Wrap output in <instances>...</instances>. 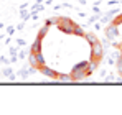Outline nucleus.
<instances>
[{
    "label": "nucleus",
    "mask_w": 122,
    "mask_h": 115,
    "mask_svg": "<svg viewBox=\"0 0 122 115\" xmlns=\"http://www.w3.org/2000/svg\"><path fill=\"white\" fill-rule=\"evenodd\" d=\"M56 26L60 28L61 31H64L66 35H73V30H74L76 23L71 18H68V17H60L58 21H56Z\"/></svg>",
    "instance_id": "nucleus-1"
},
{
    "label": "nucleus",
    "mask_w": 122,
    "mask_h": 115,
    "mask_svg": "<svg viewBox=\"0 0 122 115\" xmlns=\"http://www.w3.org/2000/svg\"><path fill=\"white\" fill-rule=\"evenodd\" d=\"M104 56V46H102L101 41H96L91 44V59H96V61H101Z\"/></svg>",
    "instance_id": "nucleus-2"
},
{
    "label": "nucleus",
    "mask_w": 122,
    "mask_h": 115,
    "mask_svg": "<svg viewBox=\"0 0 122 115\" xmlns=\"http://www.w3.org/2000/svg\"><path fill=\"white\" fill-rule=\"evenodd\" d=\"M38 71H40L41 74L45 77H50V79H58V72L55 71V69H51V67H48L46 64H43L38 67Z\"/></svg>",
    "instance_id": "nucleus-3"
},
{
    "label": "nucleus",
    "mask_w": 122,
    "mask_h": 115,
    "mask_svg": "<svg viewBox=\"0 0 122 115\" xmlns=\"http://www.w3.org/2000/svg\"><path fill=\"white\" fill-rule=\"evenodd\" d=\"M106 35H107V38L109 39H116L119 36V30H117V25H114V23H111L107 28H106Z\"/></svg>",
    "instance_id": "nucleus-4"
},
{
    "label": "nucleus",
    "mask_w": 122,
    "mask_h": 115,
    "mask_svg": "<svg viewBox=\"0 0 122 115\" xmlns=\"http://www.w3.org/2000/svg\"><path fill=\"white\" fill-rule=\"evenodd\" d=\"M89 76V72L84 69V71H73L71 72V81H82L84 77Z\"/></svg>",
    "instance_id": "nucleus-5"
},
{
    "label": "nucleus",
    "mask_w": 122,
    "mask_h": 115,
    "mask_svg": "<svg viewBox=\"0 0 122 115\" xmlns=\"http://www.w3.org/2000/svg\"><path fill=\"white\" fill-rule=\"evenodd\" d=\"M41 41H43V38H35V41L31 43V48H30V51L31 53H41Z\"/></svg>",
    "instance_id": "nucleus-6"
},
{
    "label": "nucleus",
    "mask_w": 122,
    "mask_h": 115,
    "mask_svg": "<svg viewBox=\"0 0 122 115\" xmlns=\"http://www.w3.org/2000/svg\"><path fill=\"white\" fill-rule=\"evenodd\" d=\"M28 64H30L31 67H36V69H38V66H40V64H38V58H36V54L31 53V51H30V54H28Z\"/></svg>",
    "instance_id": "nucleus-7"
},
{
    "label": "nucleus",
    "mask_w": 122,
    "mask_h": 115,
    "mask_svg": "<svg viewBox=\"0 0 122 115\" xmlns=\"http://www.w3.org/2000/svg\"><path fill=\"white\" fill-rule=\"evenodd\" d=\"M84 38H86V41H87L89 44H92V43L99 41V39H97V36H96L94 33H84Z\"/></svg>",
    "instance_id": "nucleus-8"
},
{
    "label": "nucleus",
    "mask_w": 122,
    "mask_h": 115,
    "mask_svg": "<svg viewBox=\"0 0 122 115\" xmlns=\"http://www.w3.org/2000/svg\"><path fill=\"white\" fill-rule=\"evenodd\" d=\"M73 35H76V36H84V30H82L78 23H76V26H74V30H73Z\"/></svg>",
    "instance_id": "nucleus-9"
},
{
    "label": "nucleus",
    "mask_w": 122,
    "mask_h": 115,
    "mask_svg": "<svg viewBox=\"0 0 122 115\" xmlns=\"http://www.w3.org/2000/svg\"><path fill=\"white\" fill-rule=\"evenodd\" d=\"M48 25H45V26H41L40 31H38V38H43V36H46V33H48Z\"/></svg>",
    "instance_id": "nucleus-10"
},
{
    "label": "nucleus",
    "mask_w": 122,
    "mask_h": 115,
    "mask_svg": "<svg viewBox=\"0 0 122 115\" xmlns=\"http://www.w3.org/2000/svg\"><path fill=\"white\" fill-rule=\"evenodd\" d=\"M116 66H117V71H119V74L122 76V54L117 59H116Z\"/></svg>",
    "instance_id": "nucleus-11"
},
{
    "label": "nucleus",
    "mask_w": 122,
    "mask_h": 115,
    "mask_svg": "<svg viewBox=\"0 0 122 115\" xmlns=\"http://www.w3.org/2000/svg\"><path fill=\"white\" fill-rule=\"evenodd\" d=\"M58 81L68 82V81H71V74H58Z\"/></svg>",
    "instance_id": "nucleus-12"
},
{
    "label": "nucleus",
    "mask_w": 122,
    "mask_h": 115,
    "mask_svg": "<svg viewBox=\"0 0 122 115\" xmlns=\"http://www.w3.org/2000/svg\"><path fill=\"white\" fill-rule=\"evenodd\" d=\"M56 21H58V17H53V18H48V20H46V23H45V25L51 26V25H56Z\"/></svg>",
    "instance_id": "nucleus-13"
},
{
    "label": "nucleus",
    "mask_w": 122,
    "mask_h": 115,
    "mask_svg": "<svg viewBox=\"0 0 122 115\" xmlns=\"http://www.w3.org/2000/svg\"><path fill=\"white\" fill-rule=\"evenodd\" d=\"M35 54H36V58H38V64L43 66V64H45V58H43V54H41V53H35ZM40 66H38V67H40Z\"/></svg>",
    "instance_id": "nucleus-14"
},
{
    "label": "nucleus",
    "mask_w": 122,
    "mask_h": 115,
    "mask_svg": "<svg viewBox=\"0 0 122 115\" xmlns=\"http://www.w3.org/2000/svg\"><path fill=\"white\" fill-rule=\"evenodd\" d=\"M28 54H30V49H23L18 56H20V58H28Z\"/></svg>",
    "instance_id": "nucleus-15"
},
{
    "label": "nucleus",
    "mask_w": 122,
    "mask_h": 115,
    "mask_svg": "<svg viewBox=\"0 0 122 115\" xmlns=\"http://www.w3.org/2000/svg\"><path fill=\"white\" fill-rule=\"evenodd\" d=\"M17 76H20V77H26L28 76V71L26 69H21V71H18V74Z\"/></svg>",
    "instance_id": "nucleus-16"
},
{
    "label": "nucleus",
    "mask_w": 122,
    "mask_h": 115,
    "mask_svg": "<svg viewBox=\"0 0 122 115\" xmlns=\"http://www.w3.org/2000/svg\"><path fill=\"white\" fill-rule=\"evenodd\" d=\"M10 74H13V72H12V69H10V67H5V69H3V76H10Z\"/></svg>",
    "instance_id": "nucleus-17"
},
{
    "label": "nucleus",
    "mask_w": 122,
    "mask_h": 115,
    "mask_svg": "<svg viewBox=\"0 0 122 115\" xmlns=\"http://www.w3.org/2000/svg\"><path fill=\"white\" fill-rule=\"evenodd\" d=\"M0 62H3V64H10V59L5 58V56H2V58H0Z\"/></svg>",
    "instance_id": "nucleus-18"
},
{
    "label": "nucleus",
    "mask_w": 122,
    "mask_h": 115,
    "mask_svg": "<svg viewBox=\"0 0 122 115\" xmlns=\"http://www.w3.org/2000/svg\"><path fill=\"white\" fill-rule=\"evenodd\" d=\"M20 15H21V17H23V18H25V20H26V18H28V17H30V15H28V13H26V10H25V8H21Z\"/></svg>",
    "instance_id": "nucleus-19"
},
{
    "label": "nucleus",
    "mask_w": 122,
    "mask_h": 115,
    "mask_svg": "<svg viewBox=\"0 0 122 115\" xmlns=\"http://www.w3.org/2000/svg\"><path fill=\"white\" fill-rule=\"evenodd\" d=\"M13 31H15L13 26H8V28H7V33H8V35H13Z\"/></svg>",
    "instance_id": "nucleus-20"
},
{
    "label": "nucleus",
    "mask_w": 122,
    "mask_h": 115,
    "mask_svg": "<svg viewBox=\"0 0 122 115\" xmlns=\"http://www.w3.org/2000/svg\"><path fill=\"white\" fill-rule=\"evenodd\" d=\"M17 53H18L17 48H12V49H10V54H12V56H17Z\"/></svg>",
    "instance_id": "nucleus-21"
},
{
    "label": "nucleus",
    "mask_w": 122,
    "mask_h": 115,
    "mask_svg": "<svg viewBox=\"0 0 122 115\" xmlns=\"http://www.w3.org/2000/svg\"><path fill=\"white\" fill-rule=\"evenodd\" d=\"M17 44H18V46H25V41H23V39H17Z\"/></svg>",
    "instance_id": "nucleus-22"
},
{
    "label": "nucleus",
    "mask_w": 122,
    "mask_h": 115,
    "mask_svg": "<svg viewBox=\"0 0 122 115\" xmlns=\"http://www.w3.org/2000/svg\"><path fill=\"white\" fill-rule=\"evenodd\" d=\"M97 17H99V15H97ZM97 17H92V18H89V21H91V23H94V21L97 20Z\"/></svg>",
    "instance_id": "nucleus-23"
},
{
    "label": "nucleus",
    "mask_w": 122,
    "mask_h": 115,
    "mask_svg": "<svg viewBox=\"0 0 122 115\" xmlns=\"http://www.w3.org/2000/svg\"><path fill=\"white\" fill-rule=\"evenodd\" d=\"M121 82H122V81H121Z\"/></svg>",
    "instance_id": "nucleus-24"
}]
</instances>
